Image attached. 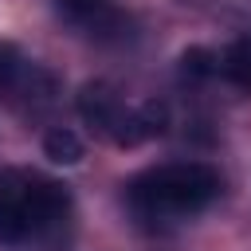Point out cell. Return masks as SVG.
<instances>
[{"instance_id": "277c9868", "label": "cell", "mask_w": 251, "mask_h": 251, "mask_svg": "<svg viewBox=\"0 0 251 251\" xmlns=\"http://www.w3.org/2000/svg\"><path fill=\"white\" fill-rule=\"evenodd\" d=\"M55 12L63 24L98 43H122L133 35V20L118 0H55Z\"/></svg>"}, {"instance_id": "52a82bcc", "label": "cell", "mask_w": 251, "mask_h": 251, "mask_svg": "<svg viewBox=\"0 0 251 251\" xmlns=\"http://www.w3.org/2000/svg\"><path fill=\"white\" fill-rule=\"evenodd\" d=\"M43 153H47L55 165H78V161H82V141H78L75 129L55 126V129H47V137H43Z\"/></svg>"}, {"instance_id": "8992f818", "label": "cell", "mask_w": 251, "mask_h": 251, "mask_svg": "<svg viewBox=\"0 0 251 251\" xmlns=\"http://www.w3.org/2000/svg\"><path fill=\"white\" fill-rule=\"evenodd\" d=\"M35 78H39V67L27 63L12 43H0V90L27 94V86L35 90Z\"/></svg>"}, {"instance_id": "5b68a950", "label": "cell", "mask_w": 251, "mask_h": 251, "mask_svg": "<svg viewBox=\"0 0 251 251\" xmlns=\"http://www.w3.org/2000/svg\"><path fill=\"white\" fill-rule=\"evenodd\" d=\"M216 75L224 82H231L235 90H251V35L231 39L220 55H216Z\"/></svg>"}, {"instance_id": "6da1fadb", "label": "cell", "mask_w": 251, "mask_h": 251, "mask_svg": "<svg viewBox=\"0 0 251 251\" xmlns=\"http://www.w3.org/2000/svg\"><path fill=\"white\" fill-rule=\"evenodd\" d=\"M126 196L129 208L145 220H180L220 196V173L204 161H169L137 173Z\"/></svg>"}, {"instance_id": "ba28073f", "label": "cell", "mask_w": 251, "mask_h": 251, "mask_svg": "<svg viewBox=\"0 0 251 251\" xmlns=\"http://www.w3.org/2000/svg\"><path fill=\"white\" fill-rule=\"evenodd\" d=\"M212 75H216V55H212L208 47H188V51L180 55V78L204 82V78H212Z\"/></svg>"}, {"instance_id": "7a4b0ae2", "label": "cell", "mask_w": 251, "mask_h": 251, "mask_svg": "<svg viewBox=\"0 0 251 251\" xmlns=\"http://www.w3.org/2000/svg\"><path fill=\"white\" fill-rule=\"evenodd\" d=\"M67 204H71L67 188L51 176L20 173V169L0 173V239L4 243L35 239L55 220H63Z\"/></svg>"}, {"instance_id": "3957f363", "label": "cell", "mask_w": 251, "mask_h": 251, "mask_svg": "<svg viewBox=\"0 0 251 251\" xmlns=\"http://www.w3.org/2000/svg\"><path fill=\"white\" fill-rule=\"evenodd\" d=\"M78 118L106 141L114 145H137L145 137H157L165 133L169 126V110L161 102H141V106H129L110 82H86L78 90Z\"/></svg>"}]
</instances>
